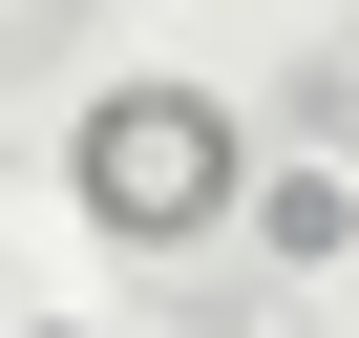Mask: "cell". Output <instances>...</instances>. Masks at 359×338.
Returning a JSON list of instances; mask_svg holds the SVG:
<instances>
[{
    "label": "cell",
    "mask_w": 359,
    "mask_h": 338,
    "mask_svg": "<svg viewBox=\"0 0 359 338\" xmlns=\"http://www.w3.org/2000/svg\"><path fill=\"white\" fill-rule=\"evenodd\" d=\"M22 338H85V317H22Z\"/></svg>",
    "instance_id": "obj_3"
},
{
    "label": "cell",
    "mask_w": 359,
    "mask_h": 338,
    "mask_svg": "<svg viewBox=\"0 0 359 338\" xmlns=\"http://www.w3.org/2000/svg\"><path fill=\"white\" fill-rule=\"evenodd\" d=\"M64 212L106 254H191V233H254V127L212 85H85L64 106Z\"/></svg>",
    "instance_id": "obj_1"
},
{
    "label": "cell",
    "mask_w": 359,
    "mask_h": 338,
    "mask_svg": "<svg viewBox=\"0 0 359 338\" xmlns=\"http://www.w3.org/2000/svg\"><path fill=\"white\" fill-rule=\"evenodd\" d=\"M254 254L275 275H338L359 254V169H254Z\"/></svg>",
    "instance_id": "obj_2"
}]
</instances>
